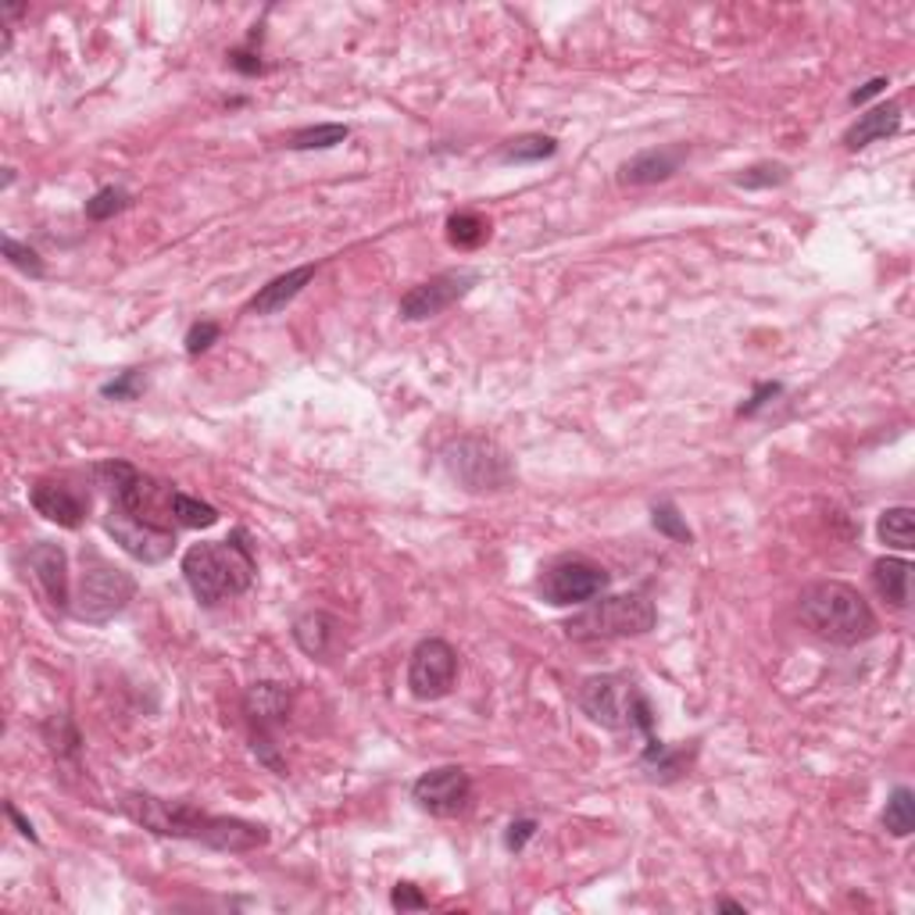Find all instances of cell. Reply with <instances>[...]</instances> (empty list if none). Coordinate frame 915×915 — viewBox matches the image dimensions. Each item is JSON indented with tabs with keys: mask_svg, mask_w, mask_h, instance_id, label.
<instances>
[{
	"mask_svg": "<svg viewBox=\"0 0 915 915\" xmlns=\"http://www.w3.org/2000/svg\"><path fill=\"white\" fill-rule=\"evenodd\" d=\"M122 811L137 826L150 829V834L197 840L215 847V852L244 855L268 844L265 826H254L247 819H229V816H208V811H200L186 801H165V798H155V794H126Z\"/></svg>",
	"mask_w": 915,
	"mask_h": 915,
	"instance_id": "1",
	"label": "cell"
},
{
	"mask_svg": "<svg viewBox=\"0 0 915 915\" xmlns=\"http://www.w3.org/2000/svg\"><path fill=\"white\" fill-rule=\"evenodd\" d=\"M798 616L819 640L837 643V648H855L876 633V616L869 601L858 594L852 583L823 580L801 590Z\"/></svg>",
	"mask_w": 915,
	"mask_h": 915,
	"instance_id": "2",
	"label": "cell"
},
{
	"mask_svg": "<svg viewBox=\"0 0 915 915\" xmlns=\"http://www.w3.org/2000/svg\"><path fill=\"white\" fill-rule=\"evenodd\" d=\"M183 575L200 604H218L226 598L244 594L254 583V554L247 544V533L236 530L229 540H218V544H194L183 554Z\"/></svg>",
	"mask_w": 915,
	"mask_h": 915,
	"instance_id": "3",
	"label": "cell"
},
{
	"mask_svg": "<svg viewBox=\"0 0 915 915\" xmlns=\"http://www.w3.org/2000/svg\"><path fill=\"white\" fill-rule=\"evenodd\" d=\"M575 705H580V711L590 722H598L612 734H643V740L655 737L651 705L640 693V687L633 680H626V676H616V672L587 676L580 690H575Z\"/></svg>",
	"mask_w": 915,
	"mask_h": 915,
	"instance_id": "4",
	"label": "cell"
},
{
	"mask_svg": "<svg viewBox=\"0 0 915 915\" xmlns=\"http://www.w3.org/2000/svg\"><path fill=\"white\" fill-rule=\"evenodd\" d=\"M655 601L648 594H616L590 604L575 616L565 630L572 640H616V637H640L655 626Z\"/></svg>",
	"mask_w": 915,
	"mask_h": 915,
	"instance_id": "5",
	"label": "cell"
},
{
	"mask_svg": "<svg viewBox=\"0 0 915 915\" xmlns=\"http://www.w3.org/2000/svg\"><path fill=\"white\" fill-rule=\"evenodd\" d=\"M444 469L454 483H462L472 494H494L512 486V462L508 454L483 436H462L444 447Z\"/></svg>",
	"mask_w": 915,
	"mask_h": 915,
	"instance_id": "6",
	"label": "cell"
},
{
	"mask_svg": "<svg viewBox=\"0 0 915 915\" xmlns=\"http://www.w3.org/2000/svg\"><path fill=\"white\" fill-rule=\"evenodd\" d=\"M137 594V580L105 562L100 554H82V580L76 590V619L82 622H108Z\"/></svg>",
	"mask_w": 915,
	"mask_h": 915,
	"instance_id": "7",
	"label": "cell"
},
{
	"mask_svg": "<svg viewBox=\"0 0 915 915\" xmlns=\"http://www.w3.org/2000/svg\"><path fill=\"white\" fill-rule=\"evenodd\" d=\"M454 683H457V651L440 637L419 640L409 658V690L419 701H440L454 690Z\"/></svg>",
	"mask_w": 915,
	"mask_h": 915,
	"instance_id": "8",
	"label": "cell"
},
{
	"mask_svg": "<svg viewBox=\"0 0 915 915\" xmlns=\"http://www.w3.org/2000/svg\"><path fill=\"white\" fill-rule=\"evenodd\" d=\"M604 590H608V572L594 562H587V558H562V562L548 565V572L540 575V594L558 608L594 601Z\"/></svg>",
	"mask_w": 915,
	"mask_h": 915,
	"instance_id": "9",
	"label": "cell"
},
{
	"mask_svg": "<svg viewBox=\"0 0 915 915\" xmlns=\"http://www.w3.org/2000/svg\"><path fill=\"white\" fill-rule=\"evenodd\" d=\"M105 530L111 533V540L126 554H132L144 565H158L165 562L168 554L176 551V530H158L150 522L137 519L132 512H126L122 504H108L105 515Z\"/></svg>",
	"mask_w": 915,
	"mask_h": 915,
	"instance_id": "10",
	"label": "cell"
},
{
	"mask_svg": "<svg viewBox=\"0 0 915 915\" xmlns=\"http://www.w3.org/2000/svg\"><path fill=\"white\" fill-rule=\"evenodd\" d=\"M476 283H480V273H472V268H451V273H440L426 283L412 286V291L401 297V318L422 322V318H433L440 312H447L451 304L462 301Z\"/></svg>",
	"mask_w": 915,
	"mask_h": 915,
	"instance_id": "11",
	"label": "cell"
},
{
	"mask_svg": "<svg viewBox=\"0 0 915 915\" xmlns=\"http://www.w3.org/2000/svg\"><path fill=\"white\" fill-rule=\"evenodd\" d=\"M469 798H472V779L462 766L430 769L412 784V801L422 811H430V816H440V819H451L457 811H465Z\"/></svg>",
	"mask_w": 915,
	"mask_h": 915,
	"instance_id": "12",
	"label": "cell"
},
{
	"mask_svg": "<svg viewBox=\"0 0 915 915\" xmlns=\"http://www.w3.org/2000/svg\"><path fill=\"white\" fill-rule=\"evenodd\" d=\"M29 501L47 522H58V527H65V530H79L82 522H87L90 494L87 490H79L72 480H65V476L37 480L29 490Z\"/></svg>",
	"mask_w": 915,
	"mask_h": 915,
	"instance_id": "13",
	"label": "cell"
},
{
	"mask_svg": "<svg viewBox=\"0 0 915 915\" xmlns=\"http://www.w3.org/2000/svg\"><path fill=\"white\" fill-rule=\"evenodd\" d=\"M26 569L32 572V580H37L40 594L55 604V608H65L69 604V558L58 544H50V540H40V544H32L26 551Z\"/></svg>",
	"mask_w": 915,
	"mask_h": 915,
	"instance_id": "14",
	"label": "cell"
},
{
	"mask_svg": "<svg viewBox=\"0 0 915 915\" xmlns=\"http://www.w3.org/2000/svg\"><path fill=\"white\" fill-rule=\"evenodd\" d=\"M291 705H294V693L286 690L283 683H273V680L254 683L244 693V711H247L250 726H258V734H265L268 726H276V722H286V716H291Z\"/></svg>",
	"mask_w": 915,
	"mask_h": 915,
	"instance_id": "15",
	"label": "cell"
},
{
	"mask_svg": "<svg viewBox=\"0 0 915 915\" xmlns=\"http://www.w3.org/2000/svg\"><path fill=\"white\" fill-rule=\"evenodd\" d=\"M312 279H315V265L291 268V273H283V276H276L273 283H265L262 291L250 297L247 312H250V315H276V312H283L286 304H291Z\"/></svg>",
	"mask_w": 915,
	"mask_h": 915,
	"instance_id": "16",
	"label": "cell"
},
{
	"mask_svg": "<svg viewBox=\"0 0 915 915\" xmlns=\"http://www.w3.org/2000/svg\"><path fill=\"white\" fill-rule=\"evenodd\" d=\"M683 147H662V150H643L633 161L622 165V183L630 186H651V183H666L669 176H676V168L683 165Z\"/></svg>",
	"mask_w": 915,
	"mask_h": 915,
	"instance_id": "17",
	"label": "cell"
},
{
	"mask_svg": "<svg viewBox=\"0 0 915 915\" xmlns=\"http://www.w3.org/2000/svg\"><path fill=\"white\" fill-rule=\"evenodd\" d=\"M897 129H902V105H897V100H887V105H876L873 111L862 115L858 122L844 132V144L858 150V147H869L876 140L894 137Z\"/></svg>",
	"mask_w": 915,
	"mask_h": 915,
	"instance_id": "18",
	"label": "cell"
},
{
	"mask_svg": "<svg viewBox=\"0 0 915 915\" xmlns=\"http://www.w3.org/2000/svg\"><path fill=\"white\" fill-rule=\"evenodd\" d=\"M336 633H341V622L326 612H304L294 622V640L308 658H326L336 643Z\"/></svg>",
	"mask_w": 915,
	"mask_h": 915,
	"instance_id": "19",
	"label": "cell"
},
{
	"mask_svg": "<svg viewBox=\"0 0 915 915\" xmlns=\"http://www.w3.org/2000/svg\"><path fill=\"white\" fill-rule=\"evenodd\" d=\"M908 583H912V565L905 558H879L873 562V587L879 598H887L894 608L908 604Z\"/></svg>",
	"mask_w": 915,
	"mask_h": 915,
	"instance_id": "20",
	"label": "cell"
},
{
	"mask_svg": "<svg viewBox=\"0 0 915 915\" xmlns=\"http://www.w3.org/2000/svg\"><path fill=\"white\" fill-rule=\"evenodd\" d=\"M876 533L884 540L887 548L894 551H912L915 548V519H912V508L897 504V508H887L884 515L876 522Z\"/></svg>",
	"mask_w": 915,
	"mask_h": 915,
	"instance_id": "21",
	"label": "cell"
},
{
	"mask_svg": "<svg viewBox=\"0 0 915 915\" xmlns=\"http://www.w3.org/2000/svg\"><path fill=\"white\" fill-rule=\"evenodd\" d=\"M884 829L891 837H908L915 829V794L908 787H894L884 808Z\"/></svg>",
	"mask_w": 915,
	"mask_h": 915,
	"instance_id": "22",
	"label": "cell"
},
{
	"mask_svg": "<svg viewBox=\"0 0 915 915\" xmlns=\"http://www.w3.org/2000/svg\"><path fill=\"white\" fill-rule=\"evenodd\" d=\"M486 236H490V223L476 211H457V215L447 218V240L454 247L472 250V247L486 244Z\"/></svg>",
	"mask_w": 915,
	"mask_h": 915,
	"instance_id": "23",
	"label": "cell"
},
{
	"mask_svg": "<svg viewBox=\"0 0 915 915\" xmlns=\"http://www.w3.org/2000/svg\"><path fill=\"white\" fill-rule=\"evenodd\" d=\"M558 150V144L551 137H544V132H527V137H515V140H508L501 147V161H544L551 158Z\"/></svg>",
	"mask_w": 915,
	"mask_h": 915,
	"instance_id": "24",
	"label": "cell"
},
{
	"mask_svg": "<svg viewBox=\"0 0 915 915\" xmlns=\"http://www.w3.org/2000/svg\"><path fill=\"white\" fill-rule=\"evenodd\" d=\"M351 137V129L341 126V122H326V126H308V129H297L291 137V147L294 150H329L336 144H344Z\"/></svg>",
	"mask_w": 915,
	"mask_h": 915,
	"instance_id": "25",
	"label": "cell"
},
{
	"mask_svg": "<svg viewBox=\"0 0 915 915\" xmlns=\"http://www.w3.org/2000/svg\"><path fill=\"white\" fill-rule=\"evenodd\" d=\"M790 179V168L784 161H758L734 179L744 190H773V186H784Z\"/></svg>",
	"mask_w": 915,
	"mask_h": 915,
	"instance_id": "26",
	"label": "cell"
},
{
	"mask_svg": "<svg viewBox=\"0 0 915 915\" xmlns=\"http://www.w3.org/2000/svg\"><path fill=\"white\" fill-rule=\"evenodd\" d=\"M651 522H655L658 533H666L669 540H676V544H690V540H693L687 519L680 515V508H676L672 501H658L651 508Z\"/></svg>",
	"mask_w": 915,
	"mask_h": 915,
	"instance_id": "27",
	"label": "cell"
},
{
	"mask_svg": "<svg viewBox=\"0 0 915 915\" xmlns=\"http://www.w3.org/2000/svg\"><path fill=\"white\" fill-rule=\"evenodd\" d=\"M218 522V512L211 504L197 501L190 494H176V527H190V530H205V527H215Z\"/></svg>",
	"mask_w": 915,
	"mask_h": 915,
	"instance_id": "28",
	"label": "cell"
},
{
	"mask_svg": "<svg viewBox=\"0 0 915 915\" xmlns=\"http://www.w3.org/2000/svg\"><path fill=\"white\" fill-rule=\"evenodd\" d=\"M126 205H129L126 190H118V186H105V190H97L87 200V218H94V223H108V218H115Z\"/></svg>",
	"mask_w": 915,
	"mask_h": 915,
	"instance_id": "29",
	"label": "cell"
},
{
	"mask_svg": "<svg viewBox=\"0 0 915 915\" xmlns=\"http://www.w3.org/2000/svg\"><path fill=\"white\" fill-rule=\"evenodd\" d=\"M4 258L14 265V268H22L26 276H43V262H40V254L32 250V247H26V244H19V240H4Z\"/></svg>",
	"mask_w": 915,
	"mask_h": 915,
	"instance_id": "30",
	"label": "cell"
},
{
	"mask_svg": "<svg viewBox=\"0 0 915 915\" xmlns=\"http://www.w3.org/2000/svg\"><path fill=\"white\" fill-rule=\"evenodd\" d=\"M144 390V376H140V368H129V372H122V376L118 380H111V383H105L100 386V394L105 397H115V401H132Z\"/></svg>",
	"mask_w": 915,
	"mask_h": 915,
	"instance_id": "31",
	"label": "cell"
},
{
	"mask_svg": "<svg viewBox=\"0 0 915 915\" xmlns=\"http://www.w3.org/2000/svg\"><path fill=\"white\" fill-rule=\"evenodd\" d=\"M218 341V322H194L190 333H186V354H205Z\"/></svg>",
	"mask_w": 915,
	"mask_h": 915,
	"instance_id": "32",
	"label": "cell"
},
{
	"mask_svg": "<svg viewBox=\"0 0 915 915\" xmlns=\"http://www.w3.org/2000/svg\"><path fill=\"white\" fill-rule=\"evenodd\" d=\"M390 905L401 908V912H412V908H426V894H422L415 884H397L394 894H390Z\"/></svg>",
	"mask_w": 915,
	"mask_h": 915,
	"instance_id": "33",
	"label": "cell"
},
{
	"mask_svg": "<svg viewBox=\"0 0 915 915\" xmlns=\"http://www.w3.org/2000/svg\"><path fill=\"white\" fill-rule=\"evenodd\" d=\"M533 834H537V819H515L512 826H508V834H504V847H508V852H522Z\"/></svg>",
	"mask_w": 915,
	"mask_h": 915,
	"instance_id": "34",
	"label": "cell"
},
{
	"mask_svg": "<svg viewBox=\"0 0 915 915\" xmlns=\"http://www.w3.org/2000/svg\"><path fill=\"white\" fill-rule=\"evenodd\" d=\"M773 397H779V383H761V386L755 390V394L748 397V404H740V412H737V415H740V419H751L755 412L766 409V404H769Z\"/></svg>",
	"mask_w": 915,
	"mask_h": 915,
	"instance_id": "35",
	"label": "cell"
},
{
	"mask_svg": "<svg viewBox=\"0 0 915 915\" xmlns=\"http://www.w3.org/2000/svg\"><path fill=\"white\" fill-rule=\"evenodd\" d=\"M887 90V79L884 76H876V79H869L866 87H858L855 94H852V105H866V100H873V97H879Z\"/></svg>",
	"mask_w": 915,
	"mask_h": 915,
	"instance_id": "36",
	"label": "cell"
},
{
	"mask_svg": "<svg viewBox=\"0 0 915 915\" xmlns=\"http://www.w3.org/2000/svg\"><path fill=\"white\" fill-rule=\"evenodd\" d=\"M229 61H233V69H240L244 76H254V72H262V61L254 58V55H247V50H233V55H229Z\"/></svg>",
	"mask_w": 915,
	"mask_h": 915,
	"instance_id": "37",
	"label": "cell"
},
{
	"mask_svg": "<svg viewBox=\"0 0 915 915\" xmlns=\"http://www.w3.org/2000/svg\"><path fill=\"white\" fill-rule=\"evenodd\" d=\"M8 819H11L14 826H19V834H22V837H29V840H37V829H32V823H29V819H26V816H22V811H19V808H14V805H8Z\"/></svg>",
	"mask_w": 915,
	"mask_h": 915,
	"instance_id": "38",
	"label": "cell"
},
{
	"mask_svg": "<svg viewBox=\"0 0 915 915\" xmlns=\"http://www.w3.org/2000/svg\"><path fill=\"white\" fill-rule=\"evenodd\" d=\"M716 908H719V912H737V915H744V905H737V902H719Z\"/></svg>",
	"mask_w": 915,
	"mask_h": 915,
	"instance_id": "39",
	"label": "cell"
}]
</instances>
